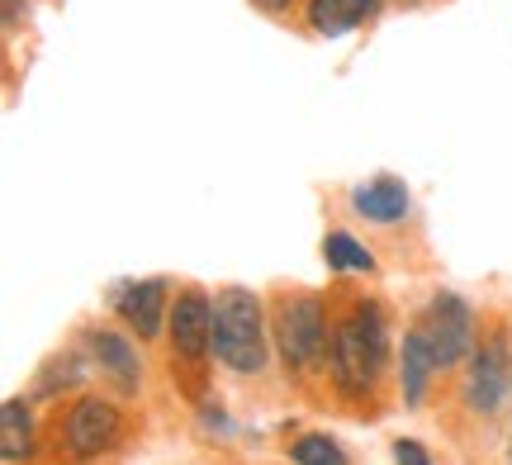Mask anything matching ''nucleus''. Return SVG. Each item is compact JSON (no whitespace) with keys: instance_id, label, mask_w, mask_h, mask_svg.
<instances>
[{"instance_id":"17","label":"nucleus","mask_w":512,"mask_h":465,"mask_svg":"<svg viewBox=\"0 0 512 465\" xmlns=\"http://www.w3.org/2000/svg\"><path fill=\"white\" fill-rule=\"evenodd\" d=\"M24 15H29V10H24V0H5V29H10V34L24 29Z\"/></svg>"},{"instance_id":"18","label":"nucleus","mask_w":512,"mask_h":465,"mask_svg":"<svg viewBox=\"0 0 512 465\" xmlns=\"http://www.w3.org/2000/svg\"><path fill=\"white\" fill-rule=\"evenodd\" d=\"M252 5H256V10H266V15H285L294 0H252Z\"/></svg>"},{"instance_id":"11","label":"nucleus","mask_w":512,"mask_h":465,"mask_svg":"<svg viewBox=\"0 0 512 465\" xmlns=\"http://www.w3.org/2000/svg\"><path fill=\"white\" fill-rule=\"evenodd\" d=\"M432 375H437L432 342H427L422 328H408V333H403V347H399V380H403V404H408V409H422Z\"/></svg>"},{"instance_id":"4","label":"nucleus","mask_w":512,"mask_h":465,"mask_svg":"<svg viewBox=\"0 0 512 465\" xmlns=\"http://www.w3.org/2000/svg\"><path fill=\"white\" fill-rule=\"evenodd\" d=\"M128 432V413L105 399V394H81L67 404L62 423H57V447L76 456V461H95V456H110Z\"/></svg>"},{"instance_id":"13","label":"nucleus","mask_w":512,"mask_h":465,"mask_svg":"<svg viewBox=\"0 0 512 465\" xmlns=\"http://www.w3.org/2000/svg\"><path fill=\"white\" fill-rule=\"evenodd\" d=\"M0 456L5 461H24L34 456V418L24 399H5L0 404Z\"/></svg>"},{"instance_id":"16","label":"nucleus","mask_w":512,"mask_h":465,"mask_svg":"<svg viewBox=\"0 0 512 465\" xmlns=\"http://www.w3.org/2000/svg\"><path fill=\"white\" fill-rule=\"evenodd\" d=\"M394 461H408V465H427V461H432V456H427V451H422L418 442H413V437H399V442H394Z\"/></svg>"},{"instance_id":"1","label":"nucleus","mask_w":512,"mask_h":465,"mask_svg":"<svg viewBox=\"0 0 512 465\" xmlns=\"http://www.w3.org/2000/svg\"><path fill=\"white\" fill-rule=\"evenodd\" d=\"M389 314H384L375 299H356L351 314L332 318V347H328V375L337 394L347 399H366L380 375L389 371Z\"/></svg>"},{"instance_id":"8","label":"nucleus","mask_w":512,"mask_h":465,"mask_svg":"<svg viewBox=\"0 0 512 465\" xmlns=\"http://www.w3.org/2000/svg\"><path fill=\"white\" fill-rule=\"evenodd\" d=\"M114 314L124 318V328L138 342H157L166 333V318H171V295H166V280H133L114 290Z\"/></svg>"},{"instance_id":"10","label":"nucleus","mask_w":512,"mask_h":465,"mask_svg":"<svg viewBox=\"0 0 512 465\" xmlns=\"http://www.w3.org/2000/svg\"><path fill=\"white\" fill-rule=\"evenodd\" d=\"M408 186H403L399 176H375L370 186H356L351 190V209L366 219V224H380V228H389V224H403L408 219Z\"/></svg>"},{"instance_id":"14","label":"nucleus","mask_w":512,"mask_h":465,"mask_svg":"<svg viewBox=\"0 0 512 465\" xmlns=\"http://www.w3.org/2000/svg\"><path fill=\"white\" fill-rule=\"evenodd\" d=\"M323 261H328V271H375V257L342 228H332L323 238Z\"/></svg>"},{"instance_id":"7","label":"nucleus","mask_w":512,"mask_h":465,"mask_svg":"<svg viewBox=\"0 0 512 465\" xmlns=\"http://www.w3.org/2000/svg\"><path fill=\"white\" fill-rule=\"evenodd\" d=\"M503 394H508V342L503 333H494L489 342H479L470 361H465V385L460 399L475 418H494L503 409Z\"/></svg>"},{"instance_id":"3","label":"nucleus","mask_w":512,"mask_h":465,"mask_svg":"<svg viewBox=\"0 0 512 465\" xmlns=\"http://www.w3.org/2000/svg\"><path fill=\"white\" fill-rule=\"evenodd\" d=\"M271 328L280 342V356L294 375L328 371V347H332V318L328 304L318 295H285L275 299Z\"/></svg>"},{"instance_id":"9","label":"nucleus","mask_w":512,"mask_h":465,"mask_svg":"<svg viewBox=\"0 0 512 465\" xmlns=\"http://www.w3.org/2000/svg\"><path fill=\"white\" fill-rule=\"evenodd\" d=\"M86 347H91L95 366L119 385V394H138V385H143V361H138V347H133L124 333H114V328H86Z\"/></svg>"},{"instance_id":"5","label":"nucleus","mask_w":512,"mask_h":465,"mask_svg":"<svg viewBox=\"0 0 512 465\" xmlns=\"http://www.w3.org/2000/svg\"><path fill=\"white\" fill-rule=\"evenodd\" d=\"M418 328L432 342V356H437V371H456L470 361L475 352V309L456 295V290H437L422 309Z\"/></svg>"},{"instance_id":"6","label":"nucleus","mask_w":512,"mask_h":465,"mask_svg":"<svg viewBox=\"0 0 512 465\" xmlns=\"http://www.w3.org/2000/svg\"><path fill=\"white\" fill-rule=\"evenodd\" d=\"M166 342H171V356L185 366H204L214 356V299L204 295L200 285H185L181 295L171 299Z\"/></svg>"},{"instance_id":"15","label":"nucleus","mask_w":512,"mask_h":465,"mask_svg":"<svg viewBox=\"0 0 512 465\" xmlns=\"http://www.w3.org/2000/svg\"><path fill=\"white\" fill-rule=\"evenodd\" d=\"M290 461H299V465H342L347 461V451L337 447V437H328V432H309V437L290 442Z\"/></svg>"},{"instance_id":"12","label":"nucleus","mask_w":512,"mask_h":465,"mask_svg":"<svg viewBox=\"0 0 512 465\" xmlns=\"http://www.w3.org/2000/svg\"><path fill=\"white\" fill-rule=\"evenodd\" d=\"M375 10H380V0H309V29L323 38L351 34L366 19H375Z\"/></svg>"},{"instance_id":"2","label":"nucleus","mask_w":512,"mask_h":465,"mask_svg":"<svg viewBox=\"0 0 512 465\" xmlns=\"http://www.w3.org/2000/svg\"><path fill=\"white\" fill-rule=\"evenodd\" d=\"M214 361L233 375H261L271 366V323L247 285L214 295Z\"/></svg>"}]
</instances>
